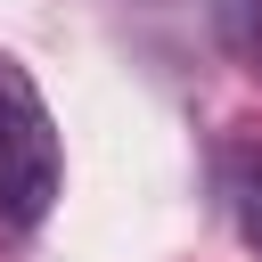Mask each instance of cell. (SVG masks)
<instances>
[{
  "label": "cell",
  "instance_id": "6da1fadb",
  "mask_svg": "<svg viewBox=\"0 0 262 262\" xmlns=\"http://www.w3.org/2000/svg\"><path fill=\"white\" fill-rule=\"evenodd\" d=\"M57 188H66V147H57L49 98L33 90V74L16 57H0V221L41 229Z\"/></svg>",
  "mask_w": 262,
  "mask_h": 262
},
{
  "label": "cell",
  "instance_id": "7a4b0ae2",
  "mask_svg": "<svg viewBox=\"0 0 262 262\" xmlns=\"http://www.w3.org/2000/svg\"><path fill=\"white\" fill-rule=\"evenodd\" d=\"M213 196H221V221L237 229V246L262 254V139H221Z\"/></svg>",
  "mask_w": 262,
  "mask_h": 262
}]
</instances>
